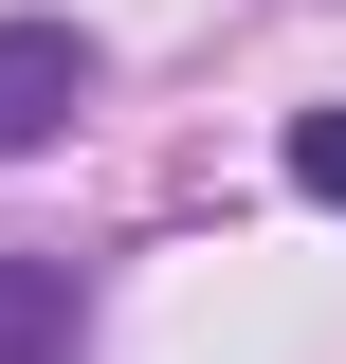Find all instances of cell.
I'll list each match as a JSON object with an SVG mask.
<instances>
[{"mask_svg":"<svg viewBox=\"0 0 346 364\" xmlns=\"http://www.w3.org/2000/svg\"><path fill=\"white\" fill-rule=\"evenodd\" d=\"M91 73H110L91 18H0V164H37V146L91 109Z\"/></svg>","mask_w":346,"mask_h":364,"instance_id":"cell-1","label":"cell"},{"mask_svg":"<svg viewBox=\"0 0 346 364\" xmlns=\"http://www.w3.org/2000/svg\"><path fill=\"white\" fill-rule=\"evenodd\" d=\"M73 346H91L73 255H0V364H73Z\"/></svg>","mask_w":346,"mask_h":364,"instance_id":"cell-2","label":"cell"},{"mask_svg":"<svg viewBox=\"0 0 346 364\" xmlns=\"http://www.w3.org/2000/svg\"><path fill=\"white\" fill-rule=\"evenodd\" d=\"M292 182H310V200H346V109H292Z\"/></svg>","mask_w":346,"mask_h":364,"instance_id":"cell-3","label":"cell"}]
</instances>
